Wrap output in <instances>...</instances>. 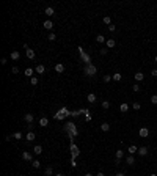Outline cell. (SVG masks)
<instances>
[{"mask_svg": "<svg viewBox=\"0 0 157 176\" xmlns=\"http://www.w3.org/2000/svg\"><path fill=\"white\" fill-rule=\"evenodd\" d=\"M123 154H124V151H123V149H118V151L115 153V157L121 160V159H123Z\"/></svg>", "mask_w": 157, "mask_h": 176, "instance_id": "obj_26", "label": "cell"}, {"mask_svg": "<svg viewBox=\"0 0 157 176\" xmlns=\"http://www.w3.org/2000/svg\"><path fill=\"white\" fill-rule=\"evenodd\" d=\"M138 135L141 137V139H146V137L149 135V129H148V128H141V129L138 131Z\"/></svg>", "mask_w": 157, "mask_h": 176, "instance_id": "obj_4", "label": "cell"}, {"mask_svg": "<svg viewBox=\"0 0 157 176\" xmlns=\"http://www.w3.org/2000/svg\"><path fill=\"white\" fill-rule=\"evenodd\" d=\"M97 176H105V175H104L102 171H99V173H97Z\"/></svg>", "mask_w": 157, "mask_h": 176, "instance_id": "obj_47", "label": "cell"}, {"mask_svg": "<svg viewBox=\"0 0 157 176\" xmlns=\"http://www.w3.org/2000/svg\"><path fill=\"white\" fill-rule=\"evenodd\" d=\"M35 71L38 72V74H42V72L46 71V68H44V64H38L36 68H35Z\"/></svg>", "mask_w": 157, "mask_h": 176, "instance_id": "obj_17", "label": "cell"}, {"mask_svg": "<svg viewBox=\"0 0 157 176\" xmlns=\"http://www.w3.org/2000/svg\"><path fill=\"white\" fill-rule=\"evenodd\" d=\"M104 24H107V25H112V19H110L109 16H105V17H104Z\"/></svg>", "mask_w": 157, "mask_h": 176, "instance_id": "obj_37", "label": "cell"}, {"mask_svg": "<svg viewBox=\"0 0 157 176\" xmlns=\"http://www.w3.org/2000/svg\"><path fill=\"white\" fill-rule=\"evenodd\" d=\"M127 153L131 154V156H134L135 153H138V146H135V145H131L129 148H127Z\"/></svg>", "mask_w": 157, "mask_h": 176, "instance_id": "obj_8", "label": "cell"}, {"mask_svg": "<svg viewBox=\"0 0 157 176\" xmlns=\"http://www.w3.org/2000/svg\"><path fill=\"white\" fill-rule=\"evenodd\" d=\"M85 176H93V175H91V173H86V175Z\"/></svg>", "mask_w": 157, "mask_h": 176, "instance_id": "obj_48", "label": "cell"}, {"mask_svg": "<svg viewBox=\"0 0 157 176\" xmlns=\"http://www.w3.org/2000/svg\"><path fill=\"white\" fill-rule=\"evenodd\" d=\"M52 27H53L52 21H46V22H44V28H46V30H52Z\"/></svg>", "mask_w": 157, "mask_h": 176, "instance_id": "obj_20", "label": "cell"}, {"mask_svg": "<svg viewBox=\"0 0 157 176\" xmlns=\"http://www.w3.org/2000/svg\"><path fill=\"white\" fill-rule=\"evenodd\" d=\"M101 129H102L104 132H109V131H110V124H109V123H102V124H101Z\"/></svg>", "mask_w": 157, "mask_h": 176, "instance_id": "obj_25", "label": "cell"}, {"mask_svg": "<svg viewBox=\"0 0 157 176\" xmlns=\"http://www.w3.org/2000/svg\"><path fill=\"white\" fill-rule=\"evenodd\" d=\"M138 154L141 156V157L148 156V148H146V146H140V148H138Z\"/></svg>", "mask_w": 157, "mask_h": 176, "instance_id": "obj_9", "label": "cell"}, {"mask_svg": "<svg viewBox=\"0 0 157 176\" xmlns=\"http://www.w3.org/2000/svg\"><path fill=\"white\" fill-rule=\"evenodd\" d=\"M11 72H13V74H17V72H19V68H17V66H14V68L11 69Z\"/></svg>", "mask_w": 157, "mask_h": 176, "instance_id": "obj_43", "label": "cell"}, {"mask_svg": "<svg viewBox=\"0 0 157 176\" xmlns=\"http://www.w3.org/2000/svg\"><path fill=\"white\" fill-rule=\"evenodd\" d=\"M39 126H42V128H46V126H49V120L46 118V116H42V118H39Z\"/></svg>", "mask_w": 157, "mask_h": 176, "instance_id": "obj_15", "label": "cell"}, {"mask_svg": "<svg viewBox=\"0 0 157 176\" xmlns=\"http://www.w3.org/2000/svg\"><path fill=\"white\" fill-rule=\"evenodd\" d=\"M24 74H25V75H28V77L31 79V74H33V69H31V68H27L25 71H24Z\"/></svg>", "mask_w": 157, "mask_h": 176, "instance_id": "obj_29", "label": "cell"}, {"mask_svg": "<svg viewBox=\"0 0 157 176\" xmlns=\"http://www.w3.org/2000/svg\"><path fill=\"white\" fill-rule=\"evenodd\" d=\"M149 176H157V175H154V173H152V175H149Z\"/></svg>", "mask_w": 157, "mask_h": 176, "instance_id": "obj_51", "label": "cell"}, {"mask_svg": "<svg viewBox=\"0 0 157 176\" xmlns=\"http://www.w3.org/2000/svg\"><path fill=\"white\" fill-rule=\"evenodd\" d=\"M109 30H110V32H115L116 27H115V25H109Z\"/></svg>", "mask_w": 157, "mask_h": 176, "instance_id": "obj_45", "label": "cell"}, {"mask_svg": "<svg viewBox=\"0 0 157 176\" xmlns=\"http://www.w3.org/2000/svg\"><path fill=\"white\" fill-rule=\"evenodd\" d=\"M132 107H134V110H140V109H141L140 102H134V104H132Z\"/></svg>", "mask_w": 157, "mask_h": 176, "instance_id": "obj_38", "label": "cell"}, {"mask_svg": "<svg viewBox=\"0 0 157 176\" xmlns=\"http://www.w3.org/2000/svg\"><path fill=\"white\" fill-rule=\"evenodd\" d=\"M96 41H97V43H105V41H107V39H105V38H104V36H102V35H97V38H96Z\"/></svg>", "mask_w": 157, "mask_h": 176, "instance_id": "obj_33", "label": "cell"}, {"mask_svg": "<svg viewBox=\"0 0 157 176\" xmlns=\"http://www.w3.org/2000/svg\"><path fill=\"white\" fill-rule=\"evenodd\" d=\"M126 162H127V165H134V164H135V159H134V156H131V154H129V157L126 159Z\"/></svg>", "mask_w": 157, "mask_h": 176, "instance_id": "obj_27", "label": "cell"}, {"mask_svg": "<svg viewBox=\"0 0 157 176\" xmlns=\"http://www.w3.org/2000/svg\"><path fill=\"white\" fill-rule=\"evenodd\" d=\"M112 79H113V75H104V79H102V80H104V82L107 83V82H110Z\"/></svg>", "mask_w": 157, "mask_h": 176, "instance_id": "obj_40", "label": "cell"}, {"mask_svg": "<svg viewBox=\"0 0 157 176\" xmlns=\"http://www.w3.org/2000/svg\"><path fill=\"white\" fill-rule=\"evenodd\" d=\"M33 153H35V154H36V156H39V154H41V153H42V146H39V145H36V146H35V148H33Z\"/></svg>", "mask_w": 157, "mask_h": 176, "instance_id": "obj_22", "label": "cell"}, {"mask_svg": "<svg viewBox=\"0 0 157 176\" xmlns=\"http://www.w3.org/2000/svg\"><path fill=\"white\" fill-rule=\"evenodd\" d=\"M22 159L27 162H33V157H31V153H28V151H24L22 153Z\"/></svg>", "mask_w": 157, "mask_h": 176, "instance_id": "obj_5", "label": "cell"}, {"mask_svg": "<svg viewBox=\"0 0 157 176\" xmlns=\"http://www.w3.org/2000/svg\"><path fill=\"white\" fill-rule=\"evenodd\" d=\"M116 176H126L124 173H116Z\"/></svg>", "mask_w": 157, "mask_h": 176, "instance_id": "obj_46", "label": "cell"}, {"mask_svg": "<svg viewBox=\"0 0 157 176\" xmlns=\"http://www.w3.org/2000/svg\"><path fill=\"white\" fill-rule=\"evenodd\" d=\"M19 57H21V53H19V50H13L11 53H10V58H11V60H19Z\"/></svg>", "mask_w": 157, "mask_h": 176, "instance_id": "obj_10", "label": "cell"}, {"mask_svg": "<svg viewBox=\"0 0 157 176\" xmlns=\"http://www.w3.org/2000/svg\"><path fill=\"white\" fill-rule=\"evenodd\" d=\"M78 53H80V57H82V60L85 61L86 64H90V63H91V58H90V55H88L86 52H83V49H82V47H78Z\"/></svg>", "mask_w": 157, "mask_h": 176, "instance_id": "obj_3", "label": "cell"}, {"mask_svg": "<svg viewBox=\"0 0 157 176\" xmlns=\"http://www.w3.org/2000/svg\"><path fill=\"white\" fill-rule=\"evenodd\" d=\"M151 75H152V77H157V69H152V71H151Z\"/></svg>", "mask_w": 157, "mask_h": 176, "instance_id": "obj_44", "label": "cell"}, {"mask_svg": "<svg viewBox=\"0 0 157 176\" xmlns=\"http://www.w3.org/2000/svg\"><path fill=\"white\" fill-rule=\"evenodd\" d=\"M143 79H145V74H143V72H135V80H137V82H141Z\"/></svg>", "mask_w": 157, "mask_h": 176, "instance_id": "obj_18", "label": "cell"}, {"mask_svg": "<svg viewBox=\"0 0 157 176\" xmlns=\"http://www.w3.org/2000/svg\"><path fill=\"white\" fill-rule=\"evenodd\" d=\"M151 102H152L154 105H157V94H152V96H151Z\"/></svg>", "mask_w": 157, "mask_h": 176, "instance_id": "obj_39", "label": "cell"}, {"mask_svg": "<svg viewBox=\"0 0 157 176\" xmlns=\"http://www.w3.org/2000/svg\"><path fill=\"white\" fill-rule=\"evenodd\" d=\"M25 52H27V57H28L30 60H35V50H33V49H30V47H28V49L25 50Z\"/></svg>", "mask_w": 157, "mask_h": 176, "instance_id": "obj_13", "label": "cell"}, {"mask_svg": "<svg viewBox=\"0 0 157 176\" xmlns=\"http://www.w3.org/2000/svg\"><path fill=\"white\" fill-rule=\"evenodd\" d=\"M31 165H33V168H39V167H41V162H39V160H33Z\"/></svg>", "mask_w": 157, "mask_h": 176, "instance_id": "obj_35", "label": "cell"}, {"mask_svg": "<svg viewBox=\"0 0 157 176\" xmlns=\"http://www.w3.org/2000/svg\"><path fill=\"white\" fill-rule=\"evenodd\" d=\"M83 72H85V75H96V72H97V68L94 66L93 63H90V64H85V68H83Z\"/></svg>", "mask_w": 157, "mask_h": 176, "instance_id": "obj_1", "label": "cell"}, {"mask_svg": "<svg viewBox=\"0 0 157 176\" xmlns=\"http://www.w3.org/2000/svg\"><path fill=\"white\" fill-rule=\"evenodd\" d=\"M55 176H64V175H61V173H58V175H55Z\"/></svg>", "mask_w": 157, "mask_h": 176, "instance_id": "obj_49", "label": "cell"}, {"mask_svg": "<svg viewBox=\"0 0 157 176\" xmlns=\"http://www.w3.org/2000/svg\"><path fill=\"white\" fill-rule=\"evenodd\" d=\"M105 44H107V47H109V49H113V47L116 46V41L113 39V38H110V39H107V41H105Z\"/></svg>", "mask_w": 157, "mask_h": 176, "instance_id": "obj_11", "label": "cell"}, {"mask_svg": "<svg viewBox=\"0 0 157 176\" xmlns=\"http://www.w3.org/2000/svg\"><path fill=\"white\" fill-rule=\"evenodd\" d=\"M154 61H156V63H157V55H156V58H154Z\"/></svg>", "mask_w": 157, "mask_h": 176, "instance_id": "obj_50", "label": "cell"}, {"mask_svg": "<svg viewBox=\"0 0 157 176\" xmlns=\"http://www.w3.org/2000/svg\"><path fill=\"white\" fill-rule=\"evenodd\" d=\"M99 52H101V55H107V52H109V49H101V50H99Z\"/></svg>", "mask_w": 157, "mask_h": 176, "instance_id": "obj_42", "label": "cell"}, {"mask_svg": "<svg viewBox=\"0 0 157 176\" xmlns=\"http://www.w3.org/2000/svg\"><path fill=\"white\" fill-rule=\"evenodd\" d=\"M24 120H25V123H33V120H35V115L33 113H25V115H24Z\"/></svg>", "mask_w": 157, "mask_h": 176, "instance_id": "obj_6", "label": "cell"}, {"mask_svg": "<svg viewBox=\"0 0 157 176\" xmlns=\"http://www.w3.org/2000/svg\"><path fill=\"white\" fill-rule=\"evenodd\" d=\"M55 71L60 72V74H61V72H64V64L63 63H57L55 64Z\"/></svg>", "mask_w": 157, "mask_h": 176, "instance_id": "obj_12", "label": "cell"}, {"mask_svg": "<svg viewBox=\"0 0 157 176\" xmlns=\"http://www.w3.org/2000/svg\"><path fill=\"white\" fill-rule=\"evenodd\" d=\"M25 140H27V142H33V140H35V132H33V131H30L28 134L25 135Z\"/></svg>", "mask_w": 157, "mask_h": 176, "instance_id": "obj_16", "label": "cell"}, {"mask_svg": "<svg viewBox=\"0 0 157 176\" xmlns=\"http://www.w3.org/2000/svg\"><path fill=\"white\" fill-rule=\"evenodd\" d=\"M86 101L90 102V104H93V102H96V94L94 93H90L88 96H86Z\"/></svg>", "mask_w": 157, "mask_h": 176, "instance_id": "obj_14", "label": "cell"}, {"mask_svg": "<svg viewBox=\"0 0 157 176\" xmlns=\"http://www.w3.org/2000/svg\"><path fill=\"white\" fill-rule=\"evenodd\" d=\"M121 79H123V75H121L120 72H115V74H113V80H116V82H120Z\"/></svg>", "mask_w": 157, "mask_h": 176, "instance_id": "obj_28", "label": "cell"}, {"mask_svg": "<svg viewBox=\"0 0 157 176\" xmlns=\"http://www.w3.org/2000/svg\"><path fill=\"white\" fill-rule=\"evenodd\" d=\"M102 109H110V101H102Z\"/></svg>", "mask_w": 157, "mask_h": 176, "instance_id": "obj_30", "label": "cell"}, {"mask_svg": "<svg viewBox=\"0 0 157 176\" xmlns=\"http://www.w3.org/2000/svg\"><path fill=\"white\" fill-rule=\"evenodd\" d=\"M69 115H72V112H69L68 109H61L58 113H55V120H63L64 116H69Z\"/></svg>", "mask_w": 157, "mask_h": 176, "instance_id": "obj_2", "label": "cell"}, {"mask_svg": "<svg viewBox=\"0 0 157 176\" xmlns=\"http://www.w3.org/2000/svg\"><path fill=\"white\" fill-rule=\"evenodd\" d=\"M132 90H134L135 93H138V91H140V85H138V83H135V85L132 86Z\"/></svg>", "mask_w": 157, "mask_h": 176, "instance_id": "obj_41", "label": "cell"}, {"mask_svg": "<svg viewBox=\"0 0 157 176\" xmlns=\"http://www.w3.org/2000/svg\"><path fill=\"white\" fill-rule=\"evenodd\" d=\"M77 134H78V131H77V128L74 126V128H72L71 131H69V137H71V140H72V137H75Z\"/></svg>", "mask_w": 157, "mask_h": 176, "instance_id": "obj_24", "label": "cell"}, {"mask_svg": "<svg viewBox=\"0 0 157 176\" xmlns=\"http://www.w3.org/2000/svg\"><path fill=\"white\" fill-rule=\"evenodd\" d=\"M13 139L21 140V139H22V134H21V132H14V134H13Z\"/></svg>", "mask_w": 157, "mask_h": 176, "instance_id": "obj_32", "label": "cell"}, {"mask_svg": "<svg viewBox=\"0 0 157 176\" xmlns=\"http://www.w3.org/2000/svg\"><path fill=\"white\" fill-rule=\"evenodd\" d=\"M46 14H47V16H53V14H55V10H53V8L52 6H47V8H46Z\"/></svg>", "mask_w": 157, "mask_h": 176, "instance_id": "obj_21", "label": "cell"}, {"mask_svg": "<svg viewBox=\"0 0 157 176\" xmlns=\"http://www.w3.org/2000/svg\"><path fill=\"white\" fill-rule=\"evenodd\" d=\"M47 39H49V41H55V39H57V35L55 33H49Z\"/></svg>", "mask_w": 157, "mask_h": 176, "instance_id": "obj_34", "label": "cell"}, {"mask_svg": "<svg viewBox=\"0 0 157 176\" xmlns=\"http://www.w3.org/2000/svg\"><path fill=\"white\" fill-rule=\"evenodd\" d=\"M74 126H75L74 123H66V124H64V131H66L68 134H69V131H71V129L74 128Z\"/></svg>", "mask_w": 157, "mask_h": 176, "instance_id": "obj_23", "label": "cell"}, {"mask_svg": "<svg viewBox=\"0 0 157 176\" xmlns=\"http://www.w3.org/2000/svg\"><path fill=\"white\" fill-rule=\"evenodd\" d=\"M120 110L123 113H127V110H129V104H126V102H123V104L120 105Z\"/></svg>", "mask_w": 157, "mask_h": 176, "instance_id": "obj_19", "label": "cell"}, {"mask_svg": "<svg viewBox=\"0 0 157 176\" xmlns=\"http://www.w3.org/2000/svg\"><path fill=\"white\" fill-rule=\"evenodd\" d=\"M52 175H53L52 167H47V168H46V176H52Z\"/></svg>", "mask_w": 157, "mask_h": 176, "instance_id": "obj_31", "label": "cell"}, {"mask_svg": "<svg viewBox=\"0 0 157 176\" xmlns=\"http://www.w3.org/2000/svg\"><path fill=\"white\" fill-rule=\"evenodd\" d=\"M30 82H31V85H33V86H36L39 80H38V77H31V79H30Z\"/></svg>", "mask_w": 157, "mask_h": 176, "instance_id": "obj_36", "label": "cell"}, {"mask_svg": "<svg viewBox=\"0 0 157 176\" xmlns=\"http://www.w3.org/2000/svg\"><path fill=\"white\" fill-rule=\"evenodd\" d=\"M71 153H72V159H75L78 156V148L74 145V143H71Z\"/></svg>", "mask_w": 157, "mask_h": 176, "instance_id": "obj_7", "label": "cell"}]
</instances>
